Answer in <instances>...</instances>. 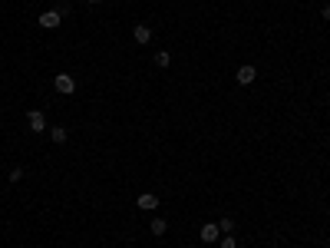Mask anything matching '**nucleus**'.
Instances as JSON below:
<instances>
[{
    "label": "nucleus",
    "instance_id": "f257e3e1",
    "mask_svg": "<svg viewBox=\"0 0 330 248\" xmlns=\"http://www.w3.org/2000/svg\"><path fill=\"white\" fill-rule=\"evenodd\" d=\"M56 93H63V96H70L73 89H76V80H73L70 73H56V80H53Z\"/></svg>",
    "mask_w": 330,
    "mask_h": 248
},
{
    "label": "nucleus",
    "instance_id": "f03ea898",
    "mask_svg": "<svg viewBox=\"0 0 330 248\" xmlns=\"http://www.w3.org/2000/svg\"><path fill=\"white\" fill-rule=\"evenodd\" d=\"M60 20H63V17H60V10H47V14H40V27H43V30H56V27H60Z\"/></svg>",
    "mask_w": 330,
    "mask_h": 248
},
{
    "label": "nucleus",
    "instance_id": "7ed1b4c3",
    "mask_svg": "<svg viewBox=\"0 0 330 248\" xmlns=\"http://www.w3.org/2000/svg\"><path fill=\"white\" fill-rule=\"evenodd\" d=\"M27 122H30L33 133H43V129H47V116H43L40 109H30V112H27Z\"/></svg>",
    "mask_w": 330,
    "mask_h": 248
},
{
    "label": "nucleus",
    "instance_id": "20e7f679",
    "mask_svg": "<svg viewBox=\"0 0 330 248\" xmlns=\"http://www.w3.org/2000/svg\"><path fill=\"white\" fill-rule=\"evenodd\" d=\"M254 76H258V70H254V66H248V63H244L241 70L235 73V80L241 83V86H248V83H254Z\"/></svg>",
    "mask_w": 330,
    "mask_h": 248
},
{
    "label": "nucleus",
    "instance_id": "39448f33",
    "mask_svg": "<svg viewBox=\"0 0 330 248\" xmlns=\"http://www.w3.org/2000/svg\"><path fill=\"white\" fill-rule=\"evenodd\" d=\"M198 235H202V241H218L221 228H218L215 222H205V225H202V232H198Z\"/></svg>",
    "mask_w": 330,
    "mask_h": 248
},
{
    "label": "nucleus",
    "instance_id": "423d86ee",
    "mask_svg": "<svg viewBox=\"0 0 330 248\" xmlns=\"http://www.w3.org/2000/svg\"><path fill=\"white\" fill-rule=\"evenodd\" d=\"M135 205L142 208V212H152V208H158V199L152 192H145V195H139V202H135Z\"/></svg>",
    "mask_w": 330,
    "mask_h": 248
},
{
    "label": "nucleus",
    "instance_id": "0eeeda50",
    "mask_svg": "<svg viewBox=\"0 0 330 248\" xmlns=\"http://www.w3.org/2000/svg\"><path fill=\"white\" fill-rule=\"evenodd\" d=\"M132 37H135V43H149V40H152V30H149L145 24H135Z\"/></svg>",
    "mask_w": 330,
    "mask_h": 248
},
{
    "label": "nucleus",
    "instance_id": "6e6552de",
    "mask_svg": "<svg viewBox=\"0 0 330 248\" xmlns=\"http://www.w3.org/2000/svg\"><path fill=\"white\" fill-rule=\"evenodd\" d=\"M149 232H152V235H165V232H169V225H165V218H152Z\"/></svg>",
    "mask_w": 330,
    "mask_h": 248
},
{
    "label": "nucleus",
    "instance_id": "1a4fd4ad",
    "mask_svg": "<svg viewBox=\"0 0 330 248\" xmlns=\"http://www.w3.org/2000/svg\"><path fill=\"white\" fill-rule=\"evenodd\" d=\"M50 139H53L56 146H60V143H66V129H63V126H53V129H50Z\"/></svg>",
    "mask_w": 330,
    "mask_h": 248
},
{
    "label": "nucleus",
    "instance_id": "9d476101",
    "mask_svg": "<svg viewBox=\"0 0 330 248\" xmlns=\"http://www.w3.org/2000/svg\"><path fill=\"white\" fill-rule=\"evenodd\" d=\"M155 63L162 66V70H165L169 63H172V56H169V50H158V53H155Z\"/></svg>",
    "mask_w": 330,
    "mask_h": 248
},
{
    "label": "nucleus",
    "instance_id": "9b49d317",
    "mask_svg": "<svg viewBox=\"0 0 330 248\" xmlns=\"http://www.w3.org/2000/svg\"><path fill=\"white\" fill-rule=\"evenodd\" d=\"M20 179H24V169L14 166V169H10V182H20Z\"/></svg>",
    "mask_w": 330,
    "mask_h": 248
},
{
    "label": "nucleus",
    "instance_id": "f8f14e48",
    "mask_svg": "<svg viewBox=\"0 0 330 248\" xmlns=\"http://www.w3.org/2000/svg\"><path fill=\"white\" fill-rule=\"evenodd\" d=\"M218 228H221V232H231V228H235V222H231V218H221Z\"/></svg>",
    "mask_w": 330,
    "mask_h": 248
},
{
    "label": "nucleus",
    "instance_id": "ddd939ff",
    "mask_svg": "<svg viewBox=\"0 0 330 248\" xmlns=\"http://www.w3.org/2000/svg\"><path fill=\"white\" fill-rule=\"evenodd\" d=\"M221 248H238V241H235V238L228 235V238H221Z\"/></svg>",
    "mask_w": 330,
    "mask_h": 248
},
{
    "label": "nucleus",
    "instance_id": "4468645a",
    "mask_svg": "<svg viewBox=\"0 0 330 248\" xmlns=\"http://www.w3.org/2000/svg\"><path fill=\"white\" fill-rule=\"evenodd\" d=\"M323 20H330V4H327V7H323Z\"/></svg>",
    "mask_w": 330,
    "mask_h": 248
},
{
    "label": "nucleus",
    "instance_id": "2eb2a0df",
    "mask_svg": "<svg viewBox=\"0 0 330 248\" xmlns=\"http://www.w3.org/2000/svg\"><path fill=\"white\" fill-rule=\"evenodd\" d=\"M89 4H102V0H89Z\"/></svg>",
    "mask_w": 330,
    "mask_h": 248
}]
</instances>
